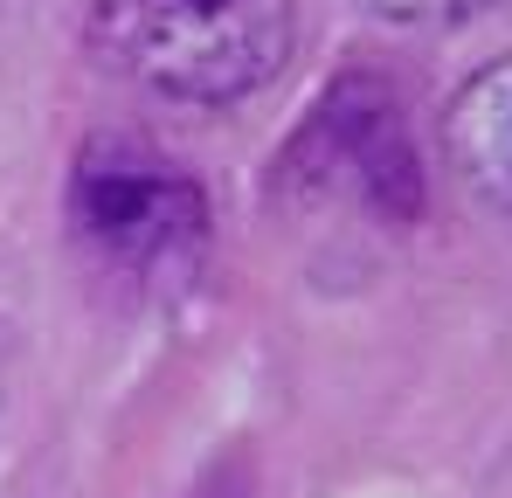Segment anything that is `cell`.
I'll return each mask as SVG.
<instances>
[{
	"label": "cell",
	"mask_w": 512,
	"mask_h": 498,
	"mask_svg": "<svg viewBox=\"0 0 512 498\" xmlns=\"http://www.w3.org/2000/svg\"><path fill=\"white\" fill-rule=\"evenodd\" d=\"M367 14L395 21V28H436V21H464V14H485L499 0H360Z\"/></svg>",
	"instance_id": "obj_5"
},
{
	"label": "cell",
	"mask_w": 512,
	"mask_h": 498,
	"mask_svg": "<svg viewBox=\"0 0 512 498\" xmlns=\"http://www.w3.org/2000/svg\"><path fill=\"white\" fill-rule=\"evenodd\" d=\"M63 215L104 270L139 284L201 270L215 236L208 187L146 132H90L63 180Z\"/></svg>",
	"instance_id": "obj_2"
},
{
	"label": "cell",
	"mask_w": 512,
	"mask_h": 498,
	"mask_svg": "<svg viewBox=\"0 0 512 498\" xmlns=\"http://www.w3.org/2000/svg\"><path fill=\"white\" fill-rule=\"evenodd\" d=\"M319 111H326L319 132L340 146V166H353V187H360L388 222H409V215L423 208V173H416L409 139H402V111H395L388 83L340 77Z\"/></svg>",
	"instance_id": "obj_3"
},
{
	"label": "cell",
	"mask_w": 512,
	"mask_h": 498,
	"mask_svg": "<svg viewBox=\"0 0 512 498\" xmlns=\"http://www.w3.org/2000/svg\"><path fill=\"white\" fill-rule=\"evenodd\" d=\"M443 160L457 166V180L485 208L512 215V56L457 83V97L443 111Z\"/></svg>",
	"instance_id": "obj_4"
},
{
	"label": "cell",
	"mask_w": 512,
	"mask_h": 498,
	"mask_svg": "<svg viewBox=\"0 0 512 498\" xmlns=\"http://www.w3.org/2000/svg\"><path fill=\"white\" fill-rule=\"evenodd\" d=\"M84 49L173 104H243L284 77L298 0H84Z\"/></svg>",
	"instance_id": "obj_1"
}]
</instances>
